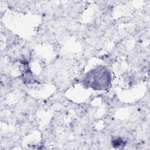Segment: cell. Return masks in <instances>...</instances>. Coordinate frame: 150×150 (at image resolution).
<instances>
[{"label": "cell", "mask_w": 150, "mask_h": 150, "mask_svg": "<svg viewBox=\"0 0 150 150\" xmlns=\"http://www.w3.org/2000/svg\"><path fill=\"white\" fill-rule=\"evenodd\" d=\"M90 76L92 79L91 84L93 88L97 90H104L108 87L111 81L110 74L108 71L104 69H97L94 71V73Z\"/></svg>", "instance_id": "6da1fadb"}]
</instances>
